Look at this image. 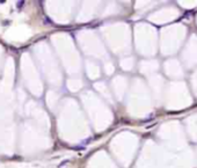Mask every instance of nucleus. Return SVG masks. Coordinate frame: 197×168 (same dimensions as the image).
Instances as JSON below:
<instances>
[{
  "label": "nucleus",
  "mask_w": 197,
  "mask_h": 168,
  "mask_svg": "<svg viewBox=\"0 0 197 168\" xmlns=\"http://www.w3.org/2000/svg\"><path fill=\"white\" fill-rule=\"evenodd\" d=\"M43 22H44V24H52V21L45 15L43 16Z\"/></svg>",
  "instance_id": "nucleus-1"
},
{
  "label": "nucleus",
  "mask_w": 197,
  "mask_h": 168,
  "mask_svg": "<svg viewBox=\"0 0 197 168\" xmlns=\"http://www.w3.org/2000/svg\"><path fill=\"white\" fill-rule=\"evenodd\" d=\"M23 4H24V1H23V0H21V1H18V2H16V7H18V8H22L23 7Z\"/></svg>",
  "instance_id": "nucleus-2"
}]
</instances>
